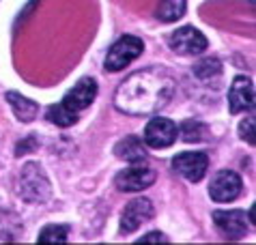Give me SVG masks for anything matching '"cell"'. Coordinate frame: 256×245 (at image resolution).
Listing matches in <instances>:
<instances>
[{
	"mask_svg": "<svg viewBox=\"0 0 256 245\" xmlns=\"http://www.w3.org/2000/svg\"><path fill=\"white\" fill-rule=\"evenodd\" d=\"M241 192H244V181H241V176L232 170H220L209 185L211 200L222 202V204L237 200Z\"/></svg>",
	"mask_w": 256,
	"mask_h": 245,
	"instance_id": "6",
	"label": "cell"
},
{
	"mask_svg": "<svg viewBox=\"0 0 256 245\" xmlns=\"http://www.w3.org/2000/svg\"><path fill=\"white\" fill-rule=\"evenodd\" d=\"M228 108L232 114H239L254 108V84L250 78L237 76L232 80L230 92H228Z\"/></svg>",
	"mask_w": 256,
	"mask_h": 245,
	"instance_id": "11",
	"label": "cell"
},
{
	"mask_svg": "<svg viewBox=\"0 0 256 245\" xmlns=\"http://www.w3.org/2000/svg\"><path fill=\"white\" fill-rule=\"evenodd\" d=\"M6 102H9V106L13 108V112H16V118L22 120V122H30L37 118L39 114V106L32 102V99H28L24 95H20V92H13L9 90L6 92Z\"/></svg>",
	"mask_w": 256,
	"mask_h": 245,
	"instance_id": "14",
	"label": "cell"
},
{
	"mask_svg": "<svg viewBox=\"0 0 256 245\" xmlns=\"http://www.w3.org/2000/svg\"><path fill=\"white\" fill-rule=\"evenodd\" d=\"M170 50L176 54H183V56H196V54H202L207 50V37L196 30L194 26H183V28H176V30L170 34Z\"/></svg>",
	"mask_w": 256,
	"mask_h": 245,
	"instance_id": "5",
	"label": "cell"
},
{
	"mask_svg": "<svg viewBox=\"0 0 256 245\" xmlns=\"http://www.w3.org/2000/svg\"><path fill=\"white\" fill-rule=\"evenodd\" d=\"M186 13V0H160L158 18L162 22H176Z\"/></svg>",
	"mask_w": 256,
	"mask_h": 245,
	"instance_id": "16",
	"label": "cell"
},
{
	"mask_svg": "<svg viewBox=\"0 0 256 245\" xmlns=\"http://www.w3.org/2000/svg\"><path fill=\"white\" fill-rule=\"evenodd\" d=\"M20 196H22L26 202L32 204H44L52 196V187H50V181L46 176L44 168L39 164H26L22 172H20V187H18Z\"/></svg>",
	"mask_w": 256,
	"mask_h": 245,
	"instance_id": "2",
	"label": "cell"
},
{
	"mask_svg": "<svg viewBox=\"0 0 256 245\" xmlns=\"http://www.w3.org/2000/svg\"><path fill=\"white\" fill-rule=\"evenodd\" d=\"M181 138L186 142H202L207 138V125L200 120H186L181 125Z\"/></svg>",
	"mask_w": 256,
	"mask_h": 245,
	"instance_id": "18",
	"label": "cell"
},
{
	"mask_svg": "<svg viewBox=\"0 0 256 245\" xmlns=\"http://www.w3.org/2000/svg\"><path fill=\"white\" fill-rule=\"evenodd\" d=\"M172 168L190 183H198L207 174L209 168V157L200 153V150H188V153H179L172 160Z\"/></svg>",
	"mask_w": 256,
	"mask_h": 245,
	"instance_id": "7",
	"label": "cell"
},
{
	"mask_svg": "<svg viewBox=\"0 0 256 245\" xmlns=\"http://www.w3.org/2000/svg\"><path fill=\"white\" fill-rule=\"evenodd\" d=\"M95 97H97V82L93 78H82V80L67 92V97L62 99V104L67 108H71L74 112H80L93 104Z\"/></svg>",
	"mask_w": 256,
	"mask_h": 245,
	"instance_id": "12",
	"label": "cell"
},
{
	"mask_svg": "<svg viewBox=\"0 0 256 245\" xmlns=\"http://www.w3.org/2000/svg\"><path fill=\"white\" fill-rule=\"evenodd\" d=\"M158 178V172H155L153 166L148 164H142L136 162L130 168L120 170L116 178H114V185L118 192H127V194H134V192H142L146 187H151Z\"/></svg>",
	"mask_w": 256,
	"mask_h": 245,
	"instance_id": "4",
	"label": "cell"
},
{
	"mask_svg": "<svg viewBox=\"0 0 256 245\" xmlns=\"http://www.w3.org/2000/svg\"><path fill=\"white\" fill-rule=\"evenodd\" d=\"M114 155L118 160L130 162V164L144 162L146 160V144L142 142V138H138V136H125L123 140L116 142Z\"/></svg>",
	"mask_w": 256,
	"mask_h": 245,
	"instance_id": "13",
	"label": "cell"
},
{
	"mask_svg": "<svg viewBox=\"0 0 256 245\" xmlns=\"http://www.w3.org/2000/svg\"><path fill=\"white\" fill-rule=\"evenodd\" d=\"M153 218V204L148 198H136L125 206L123 218H120V232L123 234H132L136 230L146 224Z\"/></svg>",
	"mask_w": 256,
	"mask_h": 245,
	"instance_id": "10",
	"label": "cell"
},
{
	"mask_svg": "<svg viewBox=\"0 0 256 245\" xmlns=\"http://www.w3.org/2000/svg\"><path fill=\"white\" fill-rule=\"evenodd\" d=\"M239 136L244 140H248V144H254L256 142V138H254V116H248L239 125Z\"/></svg>",
	"mask_w": 256,
	"mask_h": 245,
	"instance_id": "20",
	"label": "cell"
},
{
	"mask_svg": "<svg viewBox=\"0 0 256 245\" xmlns=\"http://www.w3.org/2000/svg\"><path fill=\"white\" fill-rule=\"evenodd\" d=\"M142 52H144L142 39L134 37V34H125V37H120L118 41L112 43V48L108 50V56H106L104 67H106V71L116 74V71L125 69L130 62L136 60Z\"/></svg>",
	"mask_w": 256,
	"mask_h": 245,
	"instance_id": "3",
	"label": "cell"
},
{
	"mask_svg": "<svg viewBox=\"0 0 256 245\" xmlns=\"http://www.w3.org/2000/svg\"><path fill=\"white\" fill-rule=\"evenodd\" d=\"M194 76H196L200 82L216 80V78L222 76V64H220L218 58H204V60H200V62H196Z\"/></svg>",
	"mask_w": 256,
	"mask_h": 245,
	"instance_id": "17",
	"label": "cell"
},
{
	"mask_svg": "<svg viewBox=\"0 0 256 245\" xmlns=\"http://www.w3.org/2000/svg\"><path fill=\"white\" fill-rule=\"evenodd\" d=\"M174 88V78L166 69H140L118 84L114 92V108L130 116H151L170 104Z\"/></svg>",
	"mask_w": 256,
	"mask_h": 245,
	"instance_id": "1",
	"label": "cell"
},
{
	"mask_svg": "<svg viewBox=\"0 0 256 245\" xmlns=\"http://www.w3.org/2000/svg\"><path fill=\"white\" fill-rule=\"evenodd\" d=\"M138 243H168V236L164 232H158V230H155V232H148L144 236H140Z\"/></svg>",
	"mask_w": 256,
	"mask_h": 245,
	"instance_id": "21",
	"label": "cell"
},
{
	"mask_svg": "<svg viewBox=\"0 0 256 245\" xmlns=\"http://www.w3.org/2000/svg\"><path fill=\"white\" fill-rule=\"evenodd\" d=\"M213 224L220 228V232H222L226 239L237 241L244 234H248L250 220H248L246 211L232 208V211H216L213 213Z\"/></svg>",
	"mask_w": 256,
	"mask_h": 245,
	"instance_id": "9",
	"label": "cell"
},
{
	"mask_svg": "<svg viewBox=\"0 0 256 245\" xmlns=\"http://www.w3.org/2000/svg\"><path fill=\"white\" fill-rule=\"evenodd\" d=\"M46 116H48L50 122H54V125H58V127H71V125H76L78 122V112H74L65 104L50 106Z\"/></svg>",
	"mask_w": 256,
	"mask_h": 245,
	"instance_id": "15",
	"label": "cell"
},
{
	"mask_svg": "<svg viewBox=\"0 0 256 245\" xmlns=\"http://www.w3.org/2000/svg\"><path fill=\"white\" fill-rule=\"evenodd\" d=\"M67 234H69V228L62 226V224H50L41 230L39 234V243H67Z\"/></svg>",
	"mask_w": 256,
	"mask_h": 245,
	"instance_id": "19",
	"label": "cell"
},
{
	"mask_svg": "<svg viewBox=\"0 0 256 245\" xmlns=\"http://www.w3.org/2000/svg\"><path fill=\"white\" fill-rule=\"evenodd\" d=\"M176 140V125L170 118L153 116L144 127V144L151 148H168Z\"/></svg>",
	"mask_w": 256,
	"mask_h": 245,
	"instance_id": "8",
	"label": "cell"
}]
</instances>
